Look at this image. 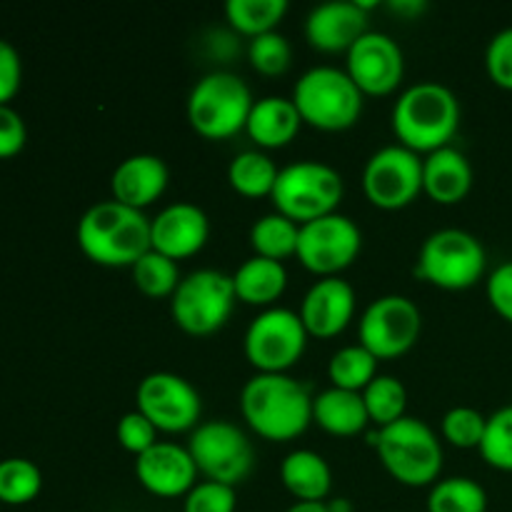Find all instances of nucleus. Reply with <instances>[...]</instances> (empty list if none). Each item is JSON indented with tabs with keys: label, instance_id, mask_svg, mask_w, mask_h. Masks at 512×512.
<instances>
[{
	"label": "nucleus",
	"instance_id": "nucleus-29",
	"mask_svg": "<svg viewBox=\"0 0 512 512\" xmlns=\"http://www.w3.org/2000/svg\"><path fill=\"white\" fill-rule=\"evenodd\" d=\"M428 512H488V493L478 480L453 475L430 488Z\"/></svg>",
	"mask_w": 512,
	"mask_h": 512
},
{
	"label": "nucleus",
	"instance_id": "nucleus-39",
	"mask_svg": "<svg viewBox=\"0 0 512 512\" xmlns=\"http://www.w3.org/2000/svg\"><path fill=\"white\" fill-rule=\"evenodd\" d=\"M118 443L138 458L158 443V428L143 413L133 410L118 420Z\"/></svg>",
	"mask_w": 512,
	"mask_h": 512
},
{
	"label": "nucleus",
	"instance_id": "nucleus-24",
	"mask_svg": "<svg viewBox=\"0 0 512 512\" xmlns=\"http://www.w3.org/2000/svg\"><path fill=\"white\" fill-rule=\"evenodd\" d=\"M280 480L298 503H325L333 488V473L315 450H293L280 465Z\"/></svg>",
	"mask_w": 512,
	"mask_h": 512
},
{
	"label": "nucleus",
	"instance_id": "nucleus-33",
	"mask_svg": "<svg viewBox=\"0 0 512 512\" xmlns=\"http://www.w3.org/2000/svg\"><path fill=\"white\" fill-rule=\"evenodd\" d=\"M43 490V473L35 463L25 458L0 460V503L3 505H28Z\"/></svg>",
	"mask_w": 512,
	"mask_h": 512
},
{
	"label": "nucleus",
	"instance_id": "nucleus-46",
	"mask_svg": "<svg viewBox=\"0 0 512 512\" xmlns=\"http://www.w3.org/2000/svg\"><path fill=\"white\" fill-rule=\"evenodd\" d=\"M325 505H328L330 512H353V503L348 498H335Z\"/></svg>",
	"mask_w": 512,
	"mask_h": 512
},
{
	"label": "nucleus",
	"instance_id": "nucleus-28",
	"mask_svg": "<svg viewBox=\"0 0 512 512\" xmlns=\"http://www.w3.org/2000/svg\"><path fill=\"white\" fill-rule=\"evenodd\" d=\"M298 235L300 225L295 220L285 218L280 213H268L258 218L250 228V245H253L255 255L270 260H280L295 255L298 250Z\"/></svg>",
	"mask_w": 512,
	"mask_h": 512
},
{
	"label": "nucleus",
	"instance_id": "nucleus-26",
	"mask_svg": "<svg viewBox=\"0 0 512 512\" xmlns=\"http://www.w3.org/2000/svg\"><path fill=\"white\" fill-rule=\"evenodd\" d=\"M288 285V270L280 260L253 258L245 260L238 270L233 273V288L238 300L248 305H273L280 295L285 293Z\"/></svg>",
	"mask_w": 512,
	"mask_h": 512
},
{
	"label": "nucleus",
	"instance_id": "nucleus-37",
	"mask_svg": "<svg viewBox=\"0 0 512 512\" xmlns=\"http://www.w3.org/2000/svg\"><path fill=\"white\" fill-rule=\"evenodd\" d=\"M248 58L258 73L283 75L290 68V63H293V48H290L288 38L283 33L270 30V33L250 38Z\"/></svg>",
	"mask_w": 512,
	"mask_h": 512
},
{
	"label": "nucleus",
	"instance_id": "nucleus-25",
	"mask_svg": "<svg viewBox=\"0 0 512 512\" xmlns=\"http://www.w3.org/2000/svg\"><path fill=\"white\" fill-rule=\"evenodd\" d=\"M313 420L330 435L350 438L363 433L370 423L363 393L328 388L313 398Z\"/></svg>",
	"mask_w": 512,
	"mask_h": 512
},
{
	"label": "nucleus",
	"instance_id": "nucleus-32",
	"mask_svg": "<svg viewBox=\"0 0 512 512\" xmlns=\"http://www.w3.org/2000/svg\"><path fill=\"white\" fill-rule=\"evenodd\" d=\"M133 283L148 298H173L180 285L178 263L158 250H148L138 263L133 265Z\"/></svg>",
	"mask_w": 512,
	"mask_h": 512
},
{
	"label": "nucleus",
	"instance_id": "nucleus-14",
	"mask_svg": "<svg viewBox=\"0 0 512 512\" xmlns=\"http://www.w3.org/2000/svg\"><path fill=\"white\" fill-rule=\"evenodd\" d=\"M360 245H363V233L358 225L348 215L330 213L300 225L295 255L310 273L333 278L358 258Z\"/></svg>",
	"mask_w": 512,
	"mask_h": 512
},
{
	"label": "nucleus",
	"instance_id": "nucleus-27",
	"mask_svg": "<svg viewBox=\"0 0 512 512\" xmlns=\"http://www.w3.org/2000/svg\"><path fill=\"white\" fill-rule=\"evenodd\" d=\"M280 168L273 158L260 150H243L235 155L228 165V183L235 193L245 198H265L273 195L275 180H278Z\"/></svg>",
	"mask_w": 512,
	"mask_h": 512
},
{
	"label": "nucleus",
	"instance_id": "nucleus-30",
	"mask_svg": "<svg viewBox=\"0 0 512 512\" xmlns=\"http://www.w3.org/2000/svg\"><path fill=\"white\" fill-rule=\"evenodd\" d=\"M378 375V358L363 345H345L330 358L328 378L333 388L363 393Z\"/></svg>",
	"mask_w": 512,
	"mask_h": 512
},
{
	"label": "nucleus",
	"instance_id": "nucleus-9",
	"mask_svg": "<svg viewBox=\"0 0 512 512\" xmlns=\"http://www.w3.org/2000/svg\"><path fill=\"white\" fill-rule=\"evenodd\" d=\"M235 303L238 295L233 288V275L200 268L180 280L170 298V313L175 325L188 335H210L228 323Z\"/></svg>",
	"mask_w": 512,
	"mask_h": 512
},
{
	"label": "nucleus",
	"instance_id": "nucleus-23",
	"mask_svg": "<svg viewBox=\"0 0 512 512\" xmlns=\"http://www.w3.org/2000/svg\"><path fill=\"white\" fill-rule=\"evenodd\" d=\"M300 125H303V118H300L293 98L268 95V98L253 103L245 130L260 148H283L298 135Z\"/></svg>",
	"mask_w": 512,
	"mask_h": 512
},
{
	"label": "nucleus",
	"instance_id": "nucleus-11",
	"mask_svg": "<svg viewBox=\"0 0 512 512\" xmlns=\"http://www.w3.org/2000/svg\"><path fill=\"white\" fill-rule=\"evenodd\" d=\"M188 450L205 480L235 488L255 465V448L248 435L230 420H208L190 433Z\"/></svg>",
	"mask_w": 512,
	"mask_h": 512
},
{
	"label": "nucleus",
	"instance_id": "nucleus-16",
	"mask_svg": "<svg viewBox=\"0 0 512 512\" xmlns=\"http://www.w3.org/2000/svg\"><path fill=\"white\" fill-rule=\"evenodd\" d=\"M345 55V73L363 95H388L403 83V50L388 33L368 30Z\"/></svg>",
	"mask_w": 512,
	"mask_h": 512
},
{
	"label": "nucleus",
	"instance_id": "nucleus-40",
	"mask_svg": "<svg viewBox=\"0 0 512 512\" xmlns=\"http://www.w3.org/2000/svg\"><path fill=\"white\" fill-rule=\"evenodd\" d=\"M485 68L495 85L512 90V25L490 38L485 48Z\"/></svg>",
	"mask_w": 512,
	"mask_h": 512
},
{
	"label": "nucleus",
	"instance_id": "nucleus-31",
	"mask_svg": "<svg viewBox=\"0 0 512 512\" xmlns=\"http://www.w3.org/2000/svg\"><path fill=\"white\" fill-rule=\"evenodd\" d=\"M285 13H288V0H228L225 3L228 23L250 38L275 30Z\"/></svg>",
	"mask_w": 512,
	"mask_h": 512
},
{
	"label": "nucleus",
	"instance_id": "nucleus-5",
	"mask_svg": "<svg viewBox=\"0 0 512 512\" xmlns=\"http://www.w3.org/2000/svg\"><path fill=\"white\" fill-rule=\"evenodd\" d=\"M293 103L303 123L325 133L353 128L363 113V93L350 75L335 65L305 70L293 88Z\"/></svg>",
	"mask_w": 512,
	"mask_h": 512
},
{
	"label": "nucleus",
	"instance_id": "nucleus-36",
	"mask_svg": "<svg viewBox=\"0 0 512 512\" xmlns=\"http://www.w3.org/2000/svg\"><path fill=\"white\" fill-rule=\"evenodd\" d=\"M485 425H488V418L480 410L468 408V405H458V408H450L443 415V420H440V433L455 448H480Z\"/></svg>",
	"mask_w": 512,
	"mask_h": 512
},
{
	"label": "nucleus",
	"instance_id": "nucleus-13",
	"mask_svg": "<svg viewBox=\"0 0 512 512\" xmlns=\"http://www.w3.org/2000/svg\"><path fill=\"white\" fill-rule=\"evenodd\" d=\"M363 190L378 208H405L423 193V158L400 143L375 150L365 163Z\"/></svg>",
	"mask_w": 512,
	"mask_h": 512
},
{
	"label": "nucleus",
	"instance_id": "nucleus-41",
	"mask_svg": "<svg viewBox=\"0 0 512 512\" xmlns=\"http://www.w3.org/2000/svg\"><path fill=\"white\" fill-rule=\"evenodd\" d=\"M485 293L495 313L512 323V260H505L490 273Z\"/></svg>",
	"mask_w": 512,
	"mask_h": 512
},
{
	"label": "nucleus",
	"instance_id": "nucleus-22",
	"mask_svg": "<svg viewBox=\"0 0 512 512\" xmlns=\"http://www.w3.org/2000/svg\"><path fill=\"white\" fill-rule=\"evenodd\" d=\"M473 188V165L453 145L433 150L423 158V193L435 203L455 205Z\"/></svg>",
	"mask_w": 512,
	"mask_h": 512
},
{
	"label": "nucleus",
	"instance_id": "nucleus-1",
	"mask_svg": "<svg viewBox=\"0 0 512 512\" xmlns=\"http://www.w3.org/2000/svg\"><path fill=\"white\" fill-rule=\"evenodd\" d=\"M78 245L83 255L105 268H133L150 245V220L143 210L118 200L90 205L78 223Z\"/></svg>",
	"mask_w": 512,
	"mask_h": 512
},
{
	"label": "nucleus",
	"instance_id": "nucleus-35",
	"mask_svg": "<svg viewBox=\"0 0 512 512\" xmlns=\"http://www.w3.org/2000/svg\"><path fill=\"white\" fill-rule=\"evenodd\" d=\"M478 450L490 468L512 473V405H505L490 415Z\"/></svg>",
	"mask_w": 512,
	"mask_h": 512
},
{
	"label": "nucleus",
	"instance_id": "nucleus-42",
	"mask_svg": "<svg viewBox=\"0 0 512 512\" xmlns=\"http://www.w3.org/2000/svg\"><path fill=\"white\" fill-rule=\"evenodd\" d=\"M25 140H28V128L18 110L0 105V160L18 155L25 148Z\"/></svg>",
	"mask_w": 512,
	"mask_h": 512
},
{
	"label": "nucleus",
	"instance_id": "nucleus-43",
	"mask_svg": "<svg viewBox=\"0 0 512 512\" xmlns=\"http://www.w3.org/2000/svg\"><path fill=\"white\" fill-rule=\"evenodd\" d=\"M23 80V63L20 55L8 40L0 38V105H8L20 90Z\"/></svg>",
	"mask_w": 512,
	"mask_h": 512
},
{
	"label": "nucleus",
	"instance_id": "nucleus-10",
	"mask_svg": "<svg viewBox=\"0 0 512 512\" xmlns=\"http://www.w3.org/2000/svg\"><path fill=\"white\" fill-rule=\"evenodd\" d=\"M308 345L300 313L290 308H265L245 330L243 350L258 373L283 375L303 358Z\"/></svg>",
	"mask_w": 512,
	"mask_h": 512
},
{
	"label": "nucleus",
	"instance_id": "nucleus-45",
	"mask_svg": "<svg viewBox=\"0 0 512 512\" xmlns=\"http://www.w3.org/2000/svg\"><path fill=\"white\" fill-rule=\"evenodd\" d=\"M285 512H330L325 503H295Z\"/></svg>",
	"mask_w": 512,
	"mask_h": 512
},
{
	"label": "nucleus",
	"instance_id": "nucleus-19",
	"mask_svg": "<svg viewBox=\"0 0 512 512\" xmlns=\"http://www.w3.org/2000/svg\"><path fill=\"white\" fill-rule=\"evenodd\" d=\"M355 315V290L348 280L320 278L310 285L300 305V320H303L308 335L315 338H335L350 325Z\"/></svg>",
	"mask_w": 512,
	"mask_h": 512
},
{
	"label": "nucleus",
	"instance_id": "nucleus-34",
	"mask_svg": "<svg viewBox=\"0 0 512 512\" xmlns=\"http://www.w3.org/2000/svg\"><path fill=\"white\" fill-rule=\"evenodd\" d=\"M363 400L370 423L385 428V425H393L395 420L405 418L408 390L393 375H375L373 383L363 390Z\"/></svg>",
	"mask_w": 512,
	"mask_h": 512
},
{
	"label": "nucleus",
	"instance_id": "nucleus-7",
	"mask_svg": "<svg viewBox=\"0 0 512 512\" xmlns=\"http://www.w3.org/2000/svg\"><path fill=\"white\" fill-rule=\"evenodd\" d=\"M345 185L338 170L320 160H298L280 168L270 200L275 213L298 225L338 213Z\"/></svg>",
	"mask_w": 512,
	"mask_h": 512
},
{
	"label": "nucleus",
	"instance_id": "nucleus-4",
	"mask_svg": "<svg viewBox=\"0 0 512 512\" xmlns=\"http://www.w3.org/2000/svg\"><path fill=\"white\" fill-rule=\"evenodd\" d=\"M370 443L378 448L385 470L398 483L408 488L438 483L443 470V445L425 420L405 415L370 435Z\"/></svg>",
	"mask_w": 512,
	"mask_h": 512
},
{
	"label": "nucleus",
	"instance_id": "nucleus-6",
	"mask_svg": "<svg viewBox=\"0 0 512 512\" xmlns=\"http://www.w3.org/2000/svg\"><path fill=\"white\" fill-rule=\"evenodd\" d=\"M253 103V93L240 75L213 70L193 85L185 110L195 133L210 140H225L245 130Z\"/></svg>",
	"mask_w": 512,
	"mask_h": 512
},
{
	"label": "nucleus",
	"instance_id": "nucleus-18",
	"mask_svg": "<svg viewBox=\"0 0 512 512\" xmlns=\"http://www.w3.org/2000/svg\"><path fill=\"white\" fill-rule=\"evenodd\" d=\"M208 235V215L195 203H173L150 220V245L175 263L203 250Z\"/></svg>",
	"mask_w": 512,
	"mask_h": 512
},
{
	"label": "nucleus",
	"instance_id": "nucleus-38",
	"mask_svg": "<svg viewBox=\"0 0 512 512\" xmlns=\"http://www.w3.org/2000/svg\"><path fill=\"white\" fill-rule=\"evenodd\" d=\"M238 495L235 488L213 480L195 483V488L185 495L183 512H235Z\"/></svg>",
	"mask_w": 512,
	"mask_h": 512
},
{
	"label": "nucleus",
	"instance_id": "nucleus-8",
	"mask_svg": "<svg viewBox=\"0 0 512 512\" xmlns=\"http://www.w3.org/2000/svg\"><path fill=\"white\" fill-rule=\"evenodd\" d=\"M483 243L473 233L460 228L435 230L420 245L415 275L443 290L473 288L485 273Z\"/></svg>",
	"mask_w": 512,
	"mask_h": 512
},
{
	"label": "nucleus",
	"instance_id": "nucleus-15",
	"mask_svg": "<svg viewBox=\"0 0 512 512\" xmlns=\"http://www.w3.org/2000/svg\"><path fill=\"white\" fill-rule=\"evenodd\" d=\"M138 413H143L158 433H185L198 428L203 400L190 380L175 373H150L135 393Z\"/></svg>",
	"mask_w": 512,
	"mask_h": 512
},
{
	"label": "nucleus",
	"instance_id": "nucleus-2",
	"mask_svg": "<svg viewBox=\"0 0 512 512\" xmlns=\"http://www.w3.org/2000/svg\"><path fill=\"white\" fill-rule=\"evenodd\" d=\"M240 410L260 438L288 443L313 423V395L288 373H258L243 385Z\"/></svg>",
	"mask_w": 512,
	"mask_h": 512
},
{
	"label": "nucleus",
	"instance_id": "nucleus-20",
	"mask_svg": "<svg viewBox=\"0 0 512 512\" xmlns=\"http://www.w3.org/2000/svg\"><path fill=\"white\" fill-rule=\"evenodd\" d=\"M363 33H368V13L358 0L320 3L305 18V38L323 53H348Z\"/></svg>",
	"mask_w": 512,
	"mask_h": 512
},
{
	"label": "nucleus",
	"instance_id": "nucleus-3",
	"mask_svg": "<svg viewBox=\"0 0 512 512\" xmlns=\"http://www.w3.org/2000/svg\"><path fill=\"white\" fill-rule=\"evenodd\" d=\"M460 100L448 85L423 80L400 93L393 105V133L413 153H433L455 138Z\"/></svg>",
	"mask_w": 512,
	"mask_h": 512
},
{
	"label": "nucleus",
	"instance_id": "nucleus-12",
	"mask_svg": "<svg viewBox=\"0 0 512 512\" xmlns=\"http://www.w3.org/2000/svg\"><path fill=\"white\" fill-rule=\"evenodd\" d=\"M420 328L423 315L413 300L405 295H383L365 308L358 338L375 358L390 360L405 355L418 343Z\"/></svg>",
	"mask_w": 512,
	"mask_h": 512
},
{
	"label": "nucleus",
	"instance_id": "nucleus-17",
	"mask_svg": "<svg viewBox=\"0 0 512 512\" xmlns=\"http://www.w3.org/2000/svg\"><path fill=\"white\" fill-rule=\"evenodd\" d=\"M135 475L150 495L158 498H180L195 488L198 465L188 448L175 443H158L135 460Z\"/></svg>",
	"mask_w": 512,
	"mask_h": 512
},
{
	"label": "nucleus",
	"instance_id": "nucleus-21",
	"mask_svg": "<svg viewBox=\"0 0 512 512\" xmlns=\"http://www.w3.org/2000/svg\"><path fill=\"white\" fill-rule=\"evenodd\" d=\"M170 170L160 155L138 153L125 158L110 178L113 200L130 205V208H148L168 188Z\"/></svg>",
	"mask_w": 512,
	"mask_h": 512
},
{
	"label": "nucleus",
	"instance_id": "nucleus-44",
	"mask_svg": "<svg viewBox=\"0 0 512 512\" xmlns=\"http://www.w3.org/2000/svg\"><path fill=\"white\" fill-rule=\"evenodd\" d=\"M390 8H393L395 13L415 15V13H420V10L425 8V3H423V0H398V3H390Z\"/></svg>",
	"mask_w": 512,
	"mask_h": 512
}]
</instances>
